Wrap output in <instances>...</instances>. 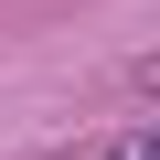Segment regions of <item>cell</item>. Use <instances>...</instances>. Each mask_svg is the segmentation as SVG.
Listing matches in <instances>:
<instances>
[{
  "label": "cell",
  "instance_id": "6da1fadb",
  "mask_svg": "<svg viewBox=\"0 0 160 160\" xmlns=\"http://www.w3.org/2000/svg\"><path fill=\"white\" fill-rule=\"evenodd\" d=\"M107 160H160V128H139V139H118Z\"/></svg>",
  "mask_w": 160,
  "mask_h": 160
}]
</instances>
